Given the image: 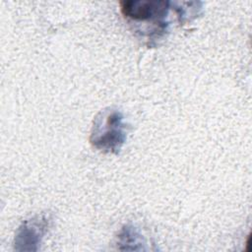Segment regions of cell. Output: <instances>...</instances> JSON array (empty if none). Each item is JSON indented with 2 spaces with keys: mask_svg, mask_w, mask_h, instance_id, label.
<instances>
[{
  "mask_svg": "<svg viewBox=\"0 0 252 252\" xmlns=\"http://www.w3.org/2000/svg\"><path fill=\"white\" fill-rule=\"evenodd\" d=\"M104 120L94 126V132L91 137V142L97 149L106 150L109 152L117 151L124 141V133L122 126V116L117 111H110L102 115Z\"/></svg>",
  "mask_w": 252,
  "mask_h": 252,
  "instance_id": "cell-1",
  "label": "cell"
},
{
  "mask_svg": "<svg viewBox=\"0 0 252 252\" xmlns=\"http://www.w3.org/2000/svg\"><path fill=\"white\" fill-rule=\"evenodd\" d=\"M122 15L134 21H154L158 26L165 27L170 2L165 0H123L119 2Z\"/></svg>",
  "mask_w": 252,
  "mask_h": 252,
  "instance_id": "cell-2",
  "label": "cell"
}]
</instances>
